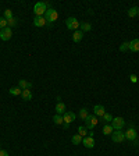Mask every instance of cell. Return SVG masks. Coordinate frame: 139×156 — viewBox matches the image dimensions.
<instances>
[{"mask_svg":"<svg viewBox=\"0 0 139 156\" xmlns=\"http://www.w3.org/2000/svg\"><path fill=\"white\" fill-rule=\"evenodd\" d=\"M46 18V21L49 22V25H52L53 22H54L56 20L59 18V11L54 9H47V11L45 13V15H43Z\"/></svg>","mask_w":139,"mask_h":156,"instance_id":"cell-2","label":"cell"},{"mask_svg":"<svg viewBox=\"0 0 139 156\" xmlns=\"http://www.w3.org/2000/svg\"><path fill=\"white\" fill-rule=\"evenodd\" d=\"M124 126H125V120L123 118V117H114L113 121H111V127L114 128V131L124 128Z\"/></svg>","mask_w":139,"mask_h":156,"instance_id":"cell-7","label":"cell"},{"mask_svg":"<svg viewBox=\"0 0 139 156\" xmlns=\"http://www.w3.org/2000/svg\"><path fill=\"white\" fill-rule=\"evenodd\" d=\"M93 112H95V116L103 117V114L106 113V110H104V107L102 106V105H96V106L93 107Z\"/></svg>","mask_w":139,"mask_h":156,"instance_id":"cell-13","label":"cell"},{"mask_svg":"<svg viewBox=\"0 0 139 156\" xmlns=\"http://www.w3.org/2000/svg\"><path fill=\"white\" fill-rule=\"evenodd\" d=\"M7 20L4 18V17H1L0 18V29H4V28H7Z\"/></svg>","mask_w":139,"mask_h":156,"instance_id":"cell-27","label":"cell"},{"mask_svg":"<svg viewBox=\"0 0 139 156\" xmlns=\"http://www.w3.org/2000/svg\"><path fill=\"white\" fill-rule=\"evenodd\" d=\"M102 120H103V123H107V124H109V123L113 121V116H111L110 113H104L103 117H102Z\"/></svg>","mask_w":139,"mask_h":156,"instance_id":"cell-24","label":"cell"},{"mask_svg":"<svg viewBox=\"0 0 139 156\" xmlns=\"http://www.w3.org/2000/svg\"><path fill=\"white\" fill-rule=\"evenodd\" d=\"M82 38H84V32L82 31H74V34H72V40H74L75 43H78V42H81L82 40Z\"/></svg>","mask_w":139,"mask_h":156,"instance_id":"cell-14","label":"cell"},{"mask_svg":"<svg viewBox=\"0 0 139 156\" xmlns=\"http://www.w3.org/2000/svg\"><path fill=\"white\" fill-rule=\"evenodd\" d=\"M4 18H6V20L13 18V11H11L10 9H7V10L4 11Z\"/></svg>","mask_w":139,"mask_h":156,"instance_id":"cell-29","label":"cell"},{"mask_svg":"<svg viewBox=\"0 0 139 156\" xmlns=\"http://www.w3.org/2000/svg\"><path fill=\"white\" fill-rule=\"evenodd\" d=\"M136 136H138V134H136V128H135L134 124L131 123V124H129V127H128V130L125 131V139L134 142L135 139H136Z\"/></svg>","mask_w":139,"mask_h":156,"instance_id":"cell-4","label":"cell"},{"mask_svg":"<svg viewBox=\"0 0 139 156\" xmlns=\"http://www.w3.org/2000/svg\"><path fill=\"white\" fill-rule=\"evenodd\" d=\"M120 50L121 52H125V50H129V42H124V43L120 46Z\"/></svg>","mask_w":139,"mask_h":156,"instance_id":"cell-30","label":"cell"},{"mask_svg":"<svg viewBox=\"0 0 139 156\" xmlns=\"http://www.w3.org/2000/svg\"><path fill=\"white\" fill-rule=\"evenodd\" d=\"M129 79H131V82H138V77H136V75H135V74H131V75H129Z\"/></svg>","mask_w":139,"mask_h":156,"instance_id":"cell-31","label":"cell"},{"mask_svg":"<svg viewBox=\"0 0 139 156\" xmlns=\"http://www.w3.org/2000/svg\"><path fill=\"white\" fill-rule=\"evenodd\" d=\"M46 24H47V21H46L45 17H35V20H34V25H35V27L42 28V27H45Z\"/></svg>","mask_w":139,"mask_h":156,"instance_id":"cell-11","label":"cell"},{"mask_svg":"<svg viewBox=\"0 0 139 156\" xmlns=\"http://www.w3.org/2000/svg\"><path fill=\"white\" fill-rule=\"evenodd\" d=\"M138 14V7H131V9L128 10V17H135V15Z\"/></svg>","mask_w":139,"mask_h":156,"instance_id":"cell-26","label":"cell"},{"mask_svg":"<svg viewBox=\"0 0 139 156\" xmlns=\"http://www.w3.org/2000/svg\"><path fill=\"white\" fill-rule=\"evenodd\" d=\"M88 114H89V113H88V110H86L85 107H82V109L80 110V118L81 120H85V118L88 117Z\"/></svg>","mask_w":139,"mask_h":156,"instance_id":"cell-25","label":"cell"},{"mask_svg":"<svg viewBox=\"0 0 139 156\" xmlns=\"http://www.w3.org/2000/svg\"><path fill=\"white\" fill-rule=\"evenodd\" d=\"M97 116H95V114H88V117L85 118V127L88 128V130H93L95 127L97 126Z\"/></svg>","mask_w":139,"mask_h":156,"instance_id":"cell-3","label":"cell"},{"mask_svg":"<svg viewBox=\"0 0 139 156\" xmlns=\"http://www.w3.org/2000/svg\"><path fill=\"white\" fill-rule=\"evenodd\" d=\"M56 112H57V114H64L65 113V105L63 102H59L57 105H56Z\"/></svg>","mask_w":139,"mask_h":156,"instance_id":"cell-17","label":"cell"},{"mask_svg":"<svg viewBox=\"0 0 139 156\" xmlns=\"http://www.w3.org/2000/svg\"><path fill=\"white\" fill-rule=\"evenodd\" d=\"M49 3H45V1H39L34 6V13H35V17H43L45 13L49 9Z\"/></svg>","mask_w":139,"mask_h":156,"instance_id":"cell-1","label":"cell"},{"mask_svg":"<svg viewBox=\"0 0 139 156\" xmlns=\"http://www.w3.org/2000/svg\"><path fill=\"white\" fill-rule=\"evenodd\" d=\"M78 134H80L82 138L88 136V128H86L85 126H80V127H78Z\"/></svg>","mask_w":139,"mask_h":156,"instance_id":"cell-22","label":"cell"},{"mask_svg":"<svg viewBox=\"0 0 139 156\" xmlns=\"http://www.w3.org/2000/svg\"><path fill=\"white\" fill-rule=\"evenodd\" d=\"M129 50L134 52V53L139 52V39H134V40L129 42Z\"/></svg>","mask_w":139,"mask_h":156,"instance_id":"cell-12","label":"cell"},{"mask_svg":"<svg viewBox=\"0 0 139 156\" xmlns=\"http://www.w3.org/2000/svg\"><path fill=\"white\" fill-rule=\"evenodd\" d=\"M81 31L82 32H89L90 29H92V25L89 24V22H81Z\"/></svg>","mask_w":139,"mask_h":156,"instance_id":"cell-23","label":"cell"},{"mask_svg":"<svg viewBox=\"0 0 139 156\" xmlns=\"http://www.w3.org/2000/svg\"><path fill=\"white\" fill-rule=\"evenodd\" d=\"M11 36H13V31L11 28H4V29H0V39H3V40H10Z\"/></svg>","mask_w":139,"mask_h":156,"instance_id":"cell-9","label":"cell"},{"mask_svg":"<svg viewBox=\"0 0 139 156\" xmlns=\"http://www.w3.org/2000/svg\"><path fill=\"white\" fill-rule=\"evenodd\" d=\"M21 96H22V99L24 100H32V98H34V95H32V92H31V89H24L22 91V93H21Z\"/></svg>","mask_w":139,"mask_h":156,"instance_id":"cell-15","label":"cell"},{"mask_svg":"<svg viewBox=\"0 0 139 156\" xmlns=\"http://www.w3.org/2000/svg\"><path fill=\"white\" fill-rule=\"evenodd\" d=\"M138 15H139V7H138Z\"/></svg>","mask_w":139,"mask_h":156,"instance_id":"cell-33","label":"cell"},{"mask_svg":"<svg viewBox=\"0 0 139 156\" xmlns=\"http://www.w3.org/2000/svg\"><path fill=\"white\" fill-rule=\"evenodd\" d=\"M7 24H9V28H11V27H15L17 25V18H10V20H7Z\"/></svg>","mask_w":139,"mask_h":156,"instance_id":"cell-28","label":"cell"},{"mask_svg":"<svg viewBox=\"0 0 139 156\" xmlns=\"http://www.w3.org/2000/svg\"><path fill=\"white\" fill-rule=\"evenodd\" d=\"M18 87L24 91V89H31V88H32V84L28 82V81H25V79H20V81H18Z\"/></svg>","mask_w":139,"mask_h":156,"instance_id":"cell-16","label":"cell"},{"mask_svg":"<svg viewBox=\"0 0 139 156\" xmlns=\"http://www.w3.org/2000/svg\"><path fill=\"white\" fill-rule=\"evenodd\" d=\"M114 131V128L111 127V124H104L103 126V134L104 135H111Z\"/></svg>","mask_w":139,"mask_h":156,"instance_id":"cell-19","label":"cell"},{"mask_svg":"<svg viewBox=\"0 0 139 156\" xmlns=\"http://www.w3.org/2000/svg\"><path fill=\"white\" fill-rule=\"evenodd\" d=\"M82 136L80 135V134H75V135H72V138H71V142L74 144V145H80L81 142H82Z\"/></svg>","mask_w":139,"mask_h":156,"instance_id":"cell-21","label":"cell"},{"mask_svg":"<svg viewBox=\"0 0 139 156\" xmlns=\"http://www.w3.org/2000/svg\"><path fill=\"white\" fill-rule=\"evenodd\" d=\"M9 92H10V95H13V96H18V95L22 93V89H21L20 87H13L9 89Z\"/></svg>","mask_w":139,"mask_h":156,"instance_id":"cell-18","label":"cell"},{"mask_svg":"<svg viewBox=\"0 0 139 156\" xmlns=\"http://www.w3.org/2000/svg\"><path fill=\"white\" fill-rule=\"evenodd\" d=\"M111 139H113V142H115V144H121V142H124L125 132H123L121 130L113 131V134H111Z\"/></svg>","mask_w":139,"mask_h":156,"instance_id":"cell-6","label":"cell"},{"mask_svg":"<svg viewBox=\"0 0 139 156\" xmlns=\"http://www.w3.org/2000/svg\"><path fill=\"white\" fill-rule=\"evenodd\" d=\"M65 25H67V28L71 29V31H77V29L80 28L81 22L75 18V17H70V18H67V21H65Z\"/></svg>","mask_w":139,"mask_h":156,"instance_id":"cell-5","label":"cell"},{"mask_svg":"<svg viewBox=\"0 0 139 156\" xmlns=\"http://www.w3.org/2000/svg\"><path fill=\"white\" fill-rule=\"evenodd\" d=\"M0 156H9V152H7V151H1V149H0Z\"/></svg>","mask_w":139,"mask_h":156,"instance_id":"cell-32","label":"cell"},{"mask_svg":"<svg viewBox=\"0 0 139 156\" xmlns=\"http://www.w3.org/2000/svg\"><path fill=\"white\" fill-rule=\"evenodd\" d=\"M63 118H64V128H68L70 127V123H72L75 120V114L72 112H65L64 114H63Z\"/></svg>","mask_w":139,"mask_h":156,"instance_id":"cell-8","label":"cell"},{"mask_svg":"<svg viewBox=\"0 0 139 156\" xmlns=\"http://www.w3.org/2000/svg\"><path fill=\"white\" fill-rule=\"evenodd\" d=\"M53 121H54V124H57V126H61V124H64V118H63V114H56V116L53 117Z\"/></svg>","mask_w":139,"mask_h":156,"instance_id":"cell-20","label":"cell"},{"mask_svg":"<svg viewBox=\"0 0 139 156\" xmlns=\"http://www.w3.org/2000/svg\"><path fill=\"white\" fill-rule=\"evenodd\" d=\"M82 144H84L85 148H88V149H92L95 146V139H93V136H85L84 139H82Z\"/></svg>","mask_w":139,"mask_h":156,"instance_id":"cell-10","label":"cell"}]
</instances>
